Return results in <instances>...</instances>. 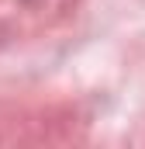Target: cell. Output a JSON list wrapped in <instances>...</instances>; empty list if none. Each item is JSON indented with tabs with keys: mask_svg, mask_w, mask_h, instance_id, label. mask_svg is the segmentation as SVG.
Segmentation results:
<instances>
[]
</instances>
